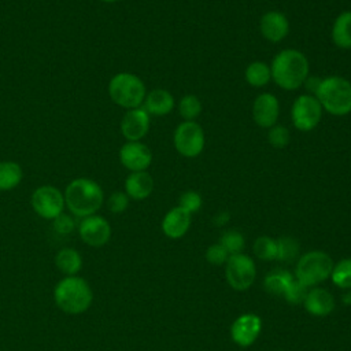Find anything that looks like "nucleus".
I'll return each mask as SVG.
<instances>
[{
  "instance_id": "72a5a7b5",
  "label": "nucleus",
  "mask_w": 351,
  "mask_h": 351,
  "mask_svg": "<svg viewBox=\"0 0 351 351\" xmlns=\"http://www.w3.org/2000/svg\"><path fill=\"white\" fill-rule=\"evenodd\" d=\"M206 261L213 265V266H222L226 263L228 258H229V254L226 252V250L219 244V243H215V244H211L207 250H206Z\"/></svg>"
},
{
  "instance_id": "412c9836",
  "label": "nucleus",
  "mask_w": 351,
  "mask_h": 351,
  "mask_svg": "<svg viewBox=\"0 0 351 351\" xmlns=\"http://www.w3.org/2000/svg\"><path fill=\"white\" fill-rule=\"evenodd\" d=\"M330 37L337 48L351 49V11H343L336 16Z\"/></svg>"
},
{
  "instance_id": "6e6552de",
  "label": "nucleus",
  "mask_w": 351,
  "mask_h": 351,
  "mask_svg": "<svg viewBox=\"0 0 351 351\" xmlns=\"http://www.w3.org/2000/svg\"><path fill=\"white\" fill-rule=\"evenodd\" d=\"M173 143L180 155L185 158H196L202 154L206 143L203 128L195 121H184L176 128Z\"/></svg>"
},
{
  "instance_id": "473e14b6",
  "label": "nucleus",
  "mask_w": 351,
  "mask_h": 351,
  "mask_svg": "<svg viewBox=\"0 0 351 351\" xmlns=\"http://www.w3.org/2000/svg\"><path fill=\"white\" fill-rule=\"evenodd\" d=\"M203 204V199L200 196V193H197L196 191H186L180 196L178 200V206L181 208H184L185 211H188L189 214H193L196 211L200 210Z\"/></svg>"
},
{
  "instance_id": "f3484780",
  "label": "nucleus",
  "mask_w": 351,
  "mask_h": 351,
  "mask_svg": "<svg viewBox=\"0 0 351 351\" xmlns=\"http://www.w3.org/2000/svg\"><path fill=\"white\" fill-rule=\"evenodd\" d=\"M303 306L308 314L315 317H325L335 310L336 300L328 289L321 287H313L311 289H308L303 300Z\"/></svg>"
},
{
  "instance_id": "5701e85b",
  "label": "nucleus",
  "mask_w": 351,
  "mask_h": 351,
  "mask_svg": "<svg viewBox=\"0 0 351 351\" xmlns=\"http://www.w3.org/2000/svg\"><path fill=\"white\" fill-rule=\"evenodd\" d=\"M295 276L291 274L288 270H274L271 273H269L265 280H263V287L265 289L276 296H280L287 292L288 287L291 285V282L293 281Z\"/></svg>"
},
{
  "instance_id": "6ab92c4d",
  "label": "nucleus",
  "mask_w": 351,
  "mask_h": 351,
  "mask_svg": "<svg viewBox=\"0 0 351 351\" xmlns=\"http://www.w3.org/2000/svg\"><path fill=\"white\" fill-rule=\"evenodd\" d=\"M154 191V178L147 171H132L125 180V193L134 200L147 199Z\"/></svg>"
},
{
  "instance_id": "4be33fe9",
  "label": "nucleus",
  "mask_w": 351,
  "mask_h": 351,
  "mask_svg": "<svg viewBox=\"0 0 351 351\" xmlns=\"http://www.w3.org/2000/svg\"><path fill=\"white\" fill-rule=\"evenodd\" d=\"M56 267L66 276H75L82 267V258L74 248H62L55 256Z\"/></svg>"
},
{
  "instance_id": "9b49d317",
  "label": "nucleus",
  "mask_w": 351,
  "mask_h": 351,
  "mask_svg": "<svg viewBox=\"0 0 351 351\" xmlns=\"http://www.w3.org/2000/svg\"><path fill=\"white\" fill-rule=\"evenodd\" d=\"M262 330V319L254 313L239 315L230 326V337L240 347L252 346Z\"/></svg>"
},
{
  "instance_id": "dca6fc26",
  "label": "nucleus",
  "mask_w": 351,
  "mask_h": 351,
  "mask_svg": "<svg viewBox=\"0 0 351 351\" xmlns=\"http://www.w3.org/2000/svg\"><path fill=\"white\" fill-rule=\"evenodd\" d=\"M261 34L270 43H280L289 33V21L280 11H267L259 21Z\"/></svg>"
},
{
  "instance_id": "4468645a",
  "label": "nucleus",
  "mask_w": 351,
  "mask_h": 351,
  "mask_svg": "<svg viewBox=\"0 0 351 351\" xmlns=\"http://www.w3.org/2000/svg\"><path fill=\"white\" fill-rule=\"evenodd\" d=\"M278 115L280 103L274 95L265 92L256 96L252 106V118L258 126L263 129H270L277 123Z\"/></svg>"
},
{
  "instance_id": "2f4dec72",
  "label": "nucleus",
  "mask_w": 351,
  "mask_h": 351,
  "mask_svg": "<svg viewBox=\"0 0 351 351\" xmlns=\"http://www.w3.org/2000/svg\"><path fill=\"white\" fill-rule=\"evenodd\" d=\"M308 287L303 285L300 281H298L296 278H293V281L291 282V285L288 287L287 292L284 293V298L288 303L291 304H300L303 303L307 292H308Z\"/></svg>"
},
{
  "instance_id": "2eb2a0df",
  "label": "nucleus",
  "mask_w": 351,
  "mask_h": 351,
  "mask_svg": "<svg viewBox=\"0 0 351 351\" xmlns=\"http://www.w3.org/2000/svg\"><path fill=\"white\" fill-rule=\"evenodd\" d=\"M149 130V114L143 108L128 110L121 121V132L128 141H140Z\"/></svg>"
},
{
  "instance_id": "20e7f679",
  "label": "nucleus",
  "mask_w": 351,
  "mask_h": 351,
  "mask_svg": "<svg viewBox=\"0 0 351 351\" xmlns=\"http://www.w3.org/2000/svg\"><path fill=\"white\" fill-rule=\"evenodd\" d=\"M322 110L343 117L351 112V82L339 75H330L321 80L314 95Z\"/></svg>"
},
{
  "instance_id": "423d86ee",
  "label": "nucleus",
  "mask_w": 351,
  "mask_h": 351,
  "mask_svg": "<svg viewBox=\"0 0 351 351\" xmlns=\"http://www.w3.org/2000/svg\"><path fill=\"white\" fill-rule=\"evenodd\" d=\"M108 95L119 107L132 110L144 103L147 90L144 82L137 75L132 73H118L108 84Z\"/></svg>"
},
{
  "instance_id": "f704fd0d",
  "label": "nucleus",
  "mask_w": 351,
  "mask_h": 351,
  "mask_svg": "<svg viewBox=\"0 0 351 351\" xmlns=\"http://www.w3.org/2000/svg\"><path fill=\"white\" fill-rule=\"evenodd\" d=\"M128 206H129V196L121 191L112 192L107 200V207L114 214L123 213L128 208Z\"/></svg>"
},
{
  "instance_id": "cd10ccee",
  "label": "nucleus",
  "mask_w": 351,
  "mask_h": 351,
  "mask_svg": "<svg viewBox=\"0 0 351 351\" xmlns=\"http://www.w3.org/2000/svg\"><path fill=\"white\" fill-rule=\"evenodd\" d=\"M252 251L261 261H276L277 259V239L269 236H261L254 241Z\"/></svg>"
},
{
  "instance_id": "f03ea898",
  "label": "nucleus",
  "mask_w": 351,
  "mask_h": 351,
  "mask_svg": "<svg viewBox=\"0 0 351 351\" xmlns=\"http://www.w3.org/2000/svg\"><path fill=\"white\" fill-rule=\"evenodd\" d=\"M64 203L77 217L93 215L103 204V189L90 178H75L64 191Z\"/></svg>"
},
{
  "instance_id": "ddd939ff",
  "label": "nucleus",
  "mask_w": 351,
  "mask_h": 351,
  "mask_svg": "<svg viewBox=\"0 0 351 351\" xmlns=\"http://www.w3.org/2000/svg\"><path fill=\"white\" fill-rule=\"evenodd\" d=\"M119 160L130 173L145 171L152 162V152L141 141H128L119 149Z\"/></svg>"
},
{
  "instance_id": "0eeeda50",
  "label": "nucleus",
  "mask_w": 351,
  "mask_h": 351,
  "mask_svg": "<svg viewBox=\"0 0 351 351\" xmlns=\"http://www.w3.org/2000/svg\"><path fill=\"white\" fill-rule=\"evenodd\" d=\"M225 277L234 291H247L256 278V265L243 252L229 255L225 263Z\"/></svg>"
},
{
  "instance_id": "c9c22d12",
  "label": "nucleus",
  "mask_w": 351,
  "mask_h": 351,
  "mask_svg": "<svg viewBox=\"0 0 351 351\" xmlns=\"http://www.w3.org/2000/svg\"><path fill=\"white\" fill-rule=\"evenodd\" d=\"M74 226H75V223H74L73 218L70 215L63 214V213L53 219V228L60 234L71 233L74 230Z\"/></svg>"
},
{
  "instance_id": "9d476101",
  "label": "nucleus",
  "mask_w": 351,
  "mask_h": 351,
  "mask_svg": "<svg viewBox=\"0 0 351 351\" xmlns=\"http://www.w3.org/2000/svg\"><path fill=\"white\" fill-rule=\"evenodd\" d=\"M64 195L52 185H43L32 195V207L44 219H55L64 210Z\"/></svg>"
},
{
  "instance_id": "b1692460",
  "label": "nucleus",
  "mask_w": 351,
  "mask_h": 351,
  "mask_svg": "<svg viewBox=\"0 0 351 351\" xmlns=\"http://www.w3.org/2000/svg\"><path fill=\"white\" fill-rule=\"evenodd\" d=\"M244 78L248 85L254 88H262L267 85L269 81L271 80L270 66L261 60L251 62L244 71Z\"/></svg>"
},
{
  "instance_id": "7ed1b4c3",
  "label": "nucleus",
  "mask_w": 351,
  "mask_h": 351,
  "mask_svg": "<svg viewBox=\"0 0 351 351\" xmlns=\"http://www.w3.org/2000/svg\"><path fill=\"white\" fill-rule=\"evenodd\" d=\"M56 306L67 314L85 313L93 300L90 285L78 276H66L53 289Z\"/></svg>"
},
{
  "instance_id": "e433bc0d",
  "label": "nucleus",
  "mask_w": 351,
  "mask_h": 351,
  "mask_svg": "<svg viewBox=\"0 0 351 351\" xmlns=\"http://www.w3.org/2000/svg\"><path fill=\"white\" fill-rule=\"evenodd\" d=\"M321 80H322V78H318V77H307L303 85H304L306 89L310 92V95H313V93L315 95V92H317V89H318V86H319Z\"/></svg>"
},
{
  "instance_id": "c85d7f7f",
  "label": "nucleus",
  "mask_w": 351,
  "mask_h": 351,
  "mask_svg": "<svg viewBox=\"0 0 351 351\" xmlns=\"http://www.w3.org/2000/svg\"><path fill=\"white\" fill-rule=\"evenodd\" d=\"M202 101L195 95H185L178 101V112L184 121H195L202 114Z\"/></svg>"
},
{
  "instance_id": "39448f33",
  "label": "nucleus",
  "mask_w": 351,
  "mask_h": 351,
  "mask_svg": "<svg viewBox=\"0 0 351 351\" xmlns=\"http://www.w3.org/2000/svg\"><path fill=\"white\" fill-rule=\"evenodd\" d=\"M332 258L319 250L304 252L298 258L295 266V278L306 287H315L330 277L333 269Z\"/></svg>"
},
{
  "instance_id": "4c0bfd02",
  "label": "nucleus",
  "mask_w": 351,
  "mask_h": 351,
  "mask_svg": "<svg viewBox=\"0 0 351 351\" xmlns=\"http://www.w3.org/2000/svg\"><path fill=\"white\" fill-rule=\"evenodd\" d=\"M229 219H230L229 211H219V213L215 214V217L213 218V223H214L215 226H223V225H226V223L229 222Z\"/></svg>"
},
{
  "instance_id": "c756f323",
  "label": "nucleus",
  "mask_w": 351,
  "mask_h": 351,
  "mask_svg": "<svg viewBox=\"0 0 351 351\" xmlns=\"http://www.w3.org/2000/svg\"><path fill=\"white\" fill-rule=\"evenodd\" d=\"M219 244L226 250L229 255H234L243 252L245 247V240L241 232L236 229H229L221 234Z\"/></svg>"
},
{
  "instance_id": "aec40b11",
  "label": "nucleus",
  "mask_w": 351,
  "mask_h": 351,
  "mask_svg": "<svg viewBox=\"0 0 351 351\" xmlns=\"http://www.w3.org/2000/svg\"><path fill=\"white\" fill-rule=\"evenodd\" d=\"M144 110L149 115L165 117L176 106L173 95L166 89H152L145 95L144 99Z\"/></svg>"
},
{
  "instance_id": "f257e3e1",
  "label": "nucleus",
  "mask_w": 351,
  "mask_h": 351,
  "mask_svg": "<svg viewBox=\"0 0 351 351\" xmlns=\"http://www.w3.org/2000/svg\"><path fill=\"white\" fill-rule=\"evenodd\" d=\"M308 60L298 49H282L271 60V80L277 86L285 90L300 88L308 77Z\"/></svg>"
},
{
  "instance_id": "bb28decb",
  "label": "nucleus",
  "mask_w": 351,
  "mask_h": 351,
  "mask_svg": "<svg viewBox=\"0 0 351 351\" xmlns=\"http://www.w3.org/2000/svg\"><path fill=\"white\" fill-rule=\"evenodd\" d=\"M329 278L336 287L341 289H351V258H344L335 263Z\"/></svg>"
},
{
  "instance_id": "a878e982",
  "label": "nucleus",
  "mask_w": 351,
  "mask_h": 351,
  "mask_svg": "<svg viewBox=\"0 0 351 351\" xmlns=\"http://www.w3.org/2000/svg\"><path fill=\"white\" fill-rule=\"evenodd\" d=\"M300 244L295 237L282 236L277 239V261L282 263H291L299 258Z\"/></svg>"
},
{
  "instance_id": "ea45409f",
  "label": "nucleus",
  "mask_w": 351,
  "mask_h": 351,
  "mask_svg": "<svg viewBox=\"0 0 351 351\" xmlns=\"http://www.w3.org/2000/svg\"><path fill=\"white\" fill-rule=\"evenodd\" d=\"M100 1H104V3H114V1H118V0H100Z\"/></svg>"
},
{
  "instance_id": "a211bd4d",
  "label": "nucleus",
  "mask_w": 351,
  "mask_h": 351,
  "mask_svg": "<svg viewBox=\"0 0 351 351\" xmlns=\"http://www.w3.org/2000/svg\"><path fill=\"white\" fill-rule=\"evenodd\" d=\"M191 215L180 206L173 207L162 219V230L169 239L182 237L191 226Z\"/></svg>"
},
{
  "instance_id": "f8f14e48",
  "label": "nucleus",
  "mask_w": 351,
  "mask_h": 351,
  "mask_svg": "<svg viewBox=\"0 0 351 351\" xmlns=\"http://www.w3.org/2000/svg\"><path fill=\"white\" fill-rule=\"evenodd\" d=\"M78 233L85 244L90 247H101L107 244L111 237V226L106 218L93 214L81 221Z\"/></svg>"
},
{
  "instance_id": "7c9ffc66",
  "label": "nucleus",
  "mask_w": 351,
  "mask_h": 351,
  "mask_svg": "<svg viewBox=\"0 0 351 351\" xmlns=\"http://www.w3.org/2000/svg\"><path fill=\"white\" fill-rule=\"evenodd\" d=\"M289 140H291L289 130L284 125L276 123L274 126H271L269 129L267 141L270 143L271 147H274V148H284V147H287L289 144Z\"/></svg>"
},
{
  "instance_id": "1a4fd4ad",
  "label": "nucleus",
  "mask_w": 351,
  "mask_h": 351,
  "mask_svg": "<svg viewBox=\"0 0 351 351\" xmlns=\"http://www.w3.org/2000/svg\"><path fill=\"white\" fill-rule=\"evenodd\" d=\"M322 107L314 95L304 93L295 99L291 108V121L300 132L313 130L322 118Z\"/></svg>"
},
{
  "instance_id": "58836bf2",
  "label": "nucleus",
  "mask_w": 351,
  "mask_h": 351,
  "mask_svg": "<svg viewBox=\"0 0 351 351\" xmlns=\"http://www.w3.org/2000/svg\"><path fill=\"white\" fill-rule=\"evenodd\" d=\"M341 302H343L344 304L351 306V291H350V289H348V292H346V293L341 296Z\"/></svg>"
},
{
  "instance_id": "393cba45",
  "label": "nucleus",
  "mask_w": 351,
  "mask_h": 351,
  "mask_svg": "<svg viewBox=\"0 0 351 351\" xmlns=\"http://www.w3.org/2000/svg\"><path fill=\"white\" fill-rule=\"evenodd\" d=\"M22 167L16 162H0V191L14 189L22 181Z\"/></svg>"
}]
</instances>
